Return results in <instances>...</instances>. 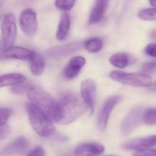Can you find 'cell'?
I'll use <instances>...</instances> for the list:
<instances>
[{
	"instance_id": "obj_27",
	"label": "cell",
	"mask_w": 156,
	"mask_h": 156,
	"mask_svg": "<svg viewBox=\"0 0 156 156\" xmlns=\"http://www.w3.org/2000/svg\"><path fill=\"white\" fill-rule=\"evenodd\" d=\"M144 52L147 55L156 58V43H152L147 45L145 48Z\"/></svg>"
},
{
	"instance_id": "obj_6",
	"label": "cell",
	"mask_w": 156,
	"mask_h": 156,
	"mask_svg": "<svg viewBox=\"0 0 156 156\" xmlns=\"http://www.w3.org/2000/svg\"><path fill=\"white\" fill-rule=\"evenodd\" d=\"M122 100V96L120 95L110 96L105 100L97 116V125L99 131L103 132L106 129L112 112Z\"/></svg>"
},
{
	"instance_id": "obj_33",
	"label": "cell",
	"mask_w": 156,
	"mask_h": 156,
	"mask_svg": "<svg viewBox=\"0 0 156 156\" xmlns=\"http://www.w3.org/2000/svg\"><path fill=\"white\" fill-rule=\"evenodd\" d=\"M153 88H154V90H156V82L154 83V86H153Z\"/></svg>"
},
{
	"instance_id": "obj_23",
	"label": "cell",
	"mask_w": 156,
	"mask_h": 156,
	"mask_svg": "<svg viewBox=\"0 0 156 156\" xmlns=\"http://www.w3.org/2000/svg\"><path fill=\"white\" fill-rule=\"evenodd\" d=\"M76 0H56L55 5L59 10L68 11L75 5Z\"/></svg>"
},
{
	"instance_id": "obj_29",
	"label": "cell",
	"mask_w": 156,
	"mask_h": 156,
	"mask_svg": "<svg viewBox=\"0 0 156 156\" xmlns=\"http://www.w3.org/2000/svg\"><path fill=\"white\" fill-rule=\"evenodd\" d=\"M132 156H156V149H147L137 151Z\"/></svg>"
},
{
	"instance_id": "obj_9",
	"label": "cell",
	"mask_w": 156,
	"mask_h": 156,
	"mask_svg": "<svg viewBox=\"0 0 156 156\" xmlns=\"http://www.w3.org/2000/svg\"><path fill=\"white\" fill-rule=\"evenodd\" d=\"M96 89V83L92 79H86L82 82L81 85L82 98L90 110L91 114L94 112Z\"/></svg>"
},
{
	"instance_id": "obj_10",
	"label": "cell",
	"mask_w": 156,
	"mask_h": 156,
	"mask_svg": "<svg viewBox=\"0 0 156 156\" xmlns=\"http://www.w3.org/2000/svg\"><path fill=\"white\" fill-rule=\"evenodd\" d=\"M156 145V135H151L132 139L124 144L123 147L128 150L142 151Z\"/></svg>"
},
{
	"instance_id": "obj_14",
	"label": "cell",
	"mask_w": 156,
	"mask_h": 156,
	"mask_svg": "<svg viewBox=\"0 0 156 156\" xmlns=\"http://www.w3.org/2000/svg\"><path fill=\"white\" fill-rule=\"evenodd\" d=\"M110 0H96L89 17L90 25L98 23L102 20L108 8Z\"/></svg>"
},
{
	"instance_id": "obj_21",
	"label": "cell",
	"mask_w": 156,
	"mask_h": 156,
	"mask_svg": "<svg viewBox=\"0 0 156 156\" xmlns=\"http://www.w3.org/2000/svg\"><path fill=\"white\" fill-rule=\"evenodd\" d=\"M137 16L144 21H156V7L143 9L138 13Z\"/></svg>"
},
{
	"instance_id": "obj_12",
	"label": "cell",
	"mask_w": 156,
	"mask_h": 156,
	"mask_svg": "<svg viewBox=\"0 0 156 156\" xmlns=\"http://www.w3.org/2000/svg\"><path fill=\"white\" fill-rule=\"evenodd\" d=\"M86 59L80 56L71 58L63 70V76L67 79H74L78 76L86 64Z\"/></svg>"
},
{
	"instance_id": "obj_16",
	"label": "cell",
	"mask_w": 156,
	"mask_h": 156,
	"mask_svg": "<svg viewBox=\"0 0 156 156\" xmlns=\"http://www.w3.org/2000/svg\"><path fill=\"white\" fill-rule=\"evenodd\" d=\"M144 112L137 109L132 111L128 115L122 126V129L125 133L131 131L135 126L138 125L139 121L141 120L143 121Z\"/></svg>"
},
{
	"instance_id": "obj_24",
	"label": "cell",
	"mask_w": 156,
	"mask_h": 156,
	"mask_svg": "<svg viewBox=\"0 0 156 156\" xmlns=\"http://www.w3.org/2000/svg\"><path fill=\"white\" fill-rule=\"evenodd\" d=\"M25 81L22 83H19V84L14 85L11 89L12 91L14 93L17 94H20L24 93H27L29 89L33 86V85L29 83H26Z\"/></svg>"
},
{
	"instance_id": "obj_3",
	"label": "cell",
	"mask_w": 156,
	"mask_h": 156,
	"mask_svg": "<svg viewBox=\"0 0 156 156\" xmlns=\"http://www.w3.org/2000/svg\"><path fill=\"white\" fill-rule=\"evenodd\" d=\"M27 95L30 102L40 107L53 121L57 111L58 101L42 88L34 85L27 93Z\"/></svg>"
},
{
	"instance_id": "obj_34",
	"label": "cell",
	"mask_w": 156,
	"mask_h": 156,
	"mask_svg": "<svg viewBox=\"0 0 156 156\" xmlns=\"http://www.w3.org/2000/svg\"><path fill=\"white\" fill-rule=\"evenodd\" d=\"M20 1H23V2H30V1H32V0H20Z\"/></svg>"
},
{
	"instance_id": "obj_11",
	"label": "cell",
	"mask_w": 156,
	"mask_h": 156,
	"mask_svg": "<svg viewBox=\"0 0 156 156\" xmlns=\"http://www.w3.org/2000/svg\"><path fill=\"white\" fill-rule=\"evenodd\" d=\"M34 52L32 50L20 47L12 46L3 49L1 52V58L29 60Z\"/></svg>"
},
{
	"instance_id": "obj_25",
	"label": "cell",
	"mask_w": 156,
	"mask_h": 156,
	"mask_svg": "<svg viewBox=\"0 0 156 156\" xmlns=\"http://www.w3.org/2000/svg\"><path fill=\"white\" fill-rule=\"evenodd\" d=\"M12 114V111L9 108H1V126L7 124V121Z\"/></svg>"
},
{
	"instance_id": "obj_30",
	"label": "cell",
	"mask_w": 156,
	"mask_h": 156,
	"mask_svg": "<svg viewBox=\"0 0 156 156\" xmlns=\"http://www.w3.org/2000/svg\"><path fill=\"white\" fill-rule=\"evenodd\" d=\"M11 129L7 124L1 126V133H0V140L1 141L4 140L11 133Z\"/></svg>"
},
{
	"instance_id": "obj_28",
	"label": "cell",
	"mask_w": 156,
	"mask_h": 156,
	"mask_svg": "<svg viewBox=\"0 0 156 156\" xmlns=\"http://www.w3.org/2000/svg\"><path fill=\"white\" fill-rule=\"evenodd\" d=\"M26 156H46L45 149L41 146H37L32 149Z\"/></svg>"
},
{
	"instance_id": "obj_2",
	"label": "cell",
	"mask_w": 156,
	"mask_h": 156,
	"mask_svg": "<svg viewBox=\"0 0 156 156\" xmlns=\"http://www.w3.org/2000/svg\"><path fill=\"white\" fill-rule=\"evenodd\" d=\"M26 108L31 126L39 136L49 137L54 133L56 128L52 121L42 109L31 102Z\"/></svg>"
},
{
	"instance_id": "obj_4",
	"label": "cell",
	"mask_w": 156,
	"mask_h": 156,
	"mask_svg": "<svg viewBox=\"0 0 156 156\" xmlns=\"http://www.w3.org/2000/svg\"><path fill=\"white\" fill-rule=\"evenodd\" d=\"M109 76L117 82L135 87H150L153 83L151 77L143 73H130L114 70L110 73Z\"/></svg>"
},
{
	"instance_id": "obj_35",
	"label": "cell",
	"mask_w": 156,
	"mask_h": 156,
	"mask_svg": "<svg viewBox=\"0 0 156 156\" xmlns=\"http://www.w3.org/2000/svg\"><path fill=\"white\" fill-rule=\"evenodd\" d=\"M115 156V155H108V156Z\"/></svg>"
},
{
	"instance_id": "obj_8",
	"label": "cell",
	"mask_w": 156,
	"mask_h": 156,
	"mask_svg": "<svg viewBox=\"0 0 156 156\" xmlns=\"http://www.w3.org/2000/svg\"><path fill=\"white\" fill-rule=\"evenodd\" d=\"M30 147L29 140L24 136H18L3 147L1 155L4 156H22Z\"/></svg>"
},
{
	"instance_id": "obj_22",
	"label": "cell",
	"mask_w": 156,
	"mask_h": 156,
	"mask_svg": "<svg viewBox=\"0 0 156 156\" xmlns=\"http://www.w3.org/2000/svg\"><path fill=\"white\" fill-rule=\"evenodd\" d=\"M143 121L146 124L149 125H156V108H150L144 111Z\"/></svg>"
},
{
	"instance_id": "obj_7",
	"label": "cell",
	"mask_w": 156,
	"mask_h": 156,
	"mask_svg": "<svg viewBox=\"0 0 156 156\" xmlns=\"http://www.w3.org/2000/svg\"><path fill=\"white\" fill-rule=\"evenodd\" d=\"M19 21L20 27L26 35L32 37L35 34L38 24L34 10L31 8L23 10L19 16Z\"/></svg>"
},
{
	"instance_id": "obj_18",
	"label": "cell",
	"mask_w": 156,
	"mask_h": 156,
	"mask_svg": "<svg viewBox=\"0 0 156 156\" xmlns=\"http://www.w3.org/2000/svg\"><path fill=\"white\" fill-rule=\"evenodd\" d=\"M26 80L24 76L18 73H12L1 76L0 86L1 88L5 86L16 85L24 82Z\"/></svg>"
},
{
	"instance_id": "obj_32",
	"label": "cell",
	"mask_w": 156,
	"mask_h": 156,
	"mask_svg": "<svg viewBox=\"0 0 156 156\" xmlns=\"http://www.w3.org/2000/svg\"><path fill=\"white\" fill-rule=\"evenodd\" d=\"M150 4L156 7V0H149Z\"/></svg>"
},
{
	"instance_id": "obj_5",
	"label": "cell",
	"mask_w": 156,
	"mask_h": 156,
	"mask_svg": "<svg viewBox=\"0 0 156 156\" xmlns=\"http://www.w3.org/2000/svg\"><path fill=\"white\" fill-rule=\"evenodd\" d=\"M3 49L13 46L17 37V27L14 15L12 13L6 14L3 18L1 26Z\"/></svg>"
},
{
	"instance_id": "obj_15",
	"label": "cell",
	"mask_w": 156,
	"mask_h": 156,
	"mask_svg": "<svg viewBox=\"0 0 156 156\" xmlns=\"http://www.w3.org/2000/svg\"><path fill=\"white\" fill-rule=\"evenodd\" d=\"M70 17L68 14L64 13L61 15L58 26L56 37L59 41H64L67 39L70 27Z\"/></svg>"
},
{
	"instance_id": "obj_26",
	"label": "cell",
	"mask_w": 156,
	"mask_h": 156,
	"mask_svg": "<svg viewBox=\"0 0 156 156\" xmlns=\"http://www.w3.org/2000/svg\"><path fill=\"white\" fill-rule=\"evenodd\" d=\"M142 70L144 72H151L156 70V60L148 61L143 64Z\"/></svg>"
},
{
	"instance_id": "obj_13",
	"label": "cell",
	"mask_w": 156,
	"mask_h": 156,
	"mask_svg": "<svg viewBox=\"0 0 156 156\" xmlns=\"http://www.w3.org/2000/svg\"><path fill=\"white\" fill-rule=\"evenodd\" d=\"M105 148L102 145L96 143H84L75 150V156H98L103 154Z\"/></svg>"
},
{
	"instance_id": "obj_1",
	"label": "cell",
	"mask_w": 156,
	"mask_h": 156,
	"mask_svg": "<svg viewBox=\"0 0 156 156\" xmlns=\"http://www.w3.org/2000/svg\"><path fill=\"white\" fill-rule=\"evenodd\" d=\"M82 98L72 92L65 94L58 101V107L53 122L59 125L69 124L88 110Z\"/></svg>"
},
{
	"instance_id": "obj_17",
	"label": "cell",
	"mask_w": 156,
	"mask_h": 156,
	"mask_svg": "<svg viewBox=\"0 0 156 156\" xmlns=\"http://www.w3.org/2000/svg\"><path fill=\"white\" fill-rule=\"evenodd\" d=\"M30 61V70L34 76H40L44 72L45 68V61L43 56L39 53L34 52Z\"/></svg>"
},
{
	"instance_id": "obj_31",
	"label": "cell",
	"mask_w": 156,
	"mask_h": 156,
	"mask_svg": "<svg viewBox=\"0 0 156 156\" xmlns=\"http://www.w3.org/2000/svg\"><path fill=\"white\" fill-rule=\"evenodd\" d=\"M150 37L153 40L156 41V29L152 31L150 34Z\"/></svg>"
},
{
	"instance_id": "obj_20",
	"label": "cell",
	"mask_w": 156,
	"mask_h": 156,
	"mask_svg": "<svg viewBox=\"0 0 156 156\" xmlns=\"http://www.w3.org/2000/svg\"><path fill=\"white\" fill-rule=\"evenodd\" d=\"M84 47L85 49L90 53H98L103 48V43L100 38L93 37L85 41Z\"/></svg>"
},
{
	"instance_id": "obj_19",
	"label": "cell",
	"mask_w": 156,
	"mask_h": 156,
	"mask_svg": "<svg viewBox=\"0 0 156 156\" xmlns=\"http://www.w3.org/2000/svg\"><path fill=\"white\" fill-rule=\"evenodd\" d=\"M129 56L124 53H118L112 55L109 59L110 63L114 66L119 69H124L129 63Z\"/></svg>"
}]
</instances>
